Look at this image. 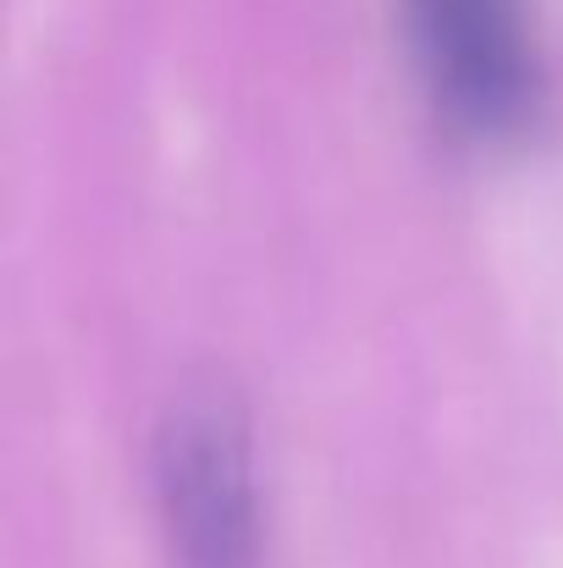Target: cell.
Masks as SVG:
<instances>
[{
	"mask_svg": "<svg viewBox=\"0 0 563 568\" xmlns=\"http://www.w3.org/2000/svg\"><path fill=\"white\" fill-rule=\"evenodd\" d=\"M155 480L183 568H254L249 442L221 397H199L167 414L155 442Z\"/></svg>",
	"mask_w": 563,
	"mask_h": 568,
	"instance_id": "obj_2",
	"label": "cell"
},
{
	"mask_svg": "<svg viewBox=\"0 0 563 568\" xmlns=\"http://www.w3.org/2000/svg\"><path fill=\"white\" fill-rule=\"evenodd\" d=\"M403 28L431 100L470 133H514L542 78L520 0H403Z\"/></svg>",
	"mask_w": 563,
	"mask_h": 568,
	"instance_id": "obj_1",
	"label": "cell"
}]
</instances>
